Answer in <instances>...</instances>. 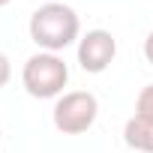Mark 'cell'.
I'll return each instance as SVG.
<instances>
[{"label": "cell", "mask_w": 153, "mask_h": 153, "mask_svg": "<svg viewBox=\"0 0 153 153\" xmlns=\"http://www.w3.org/2000/svg\"><path fill=\"white\" fill-rule=\"evenodd\" d=\"M30 39L42 48V51H51V54H60L63 48H69L81 33V21H78V12L66 3H42L33 15H30Z\"/></svg>", "instance_id": "1"}, {"label": "cell", "mask_w": 153, "mask_h": 153, "mask_svg": "<svg viewBox=\"0 0 153 153\" xmlns=\"http://www.w3.org/2000/svg\"><path fill=\"white\" fill-rule=\"evenodd\" d=\"M66 81H69V66L60 54L51 51H39L27 57L21 69V84L33 99H60Z\"/></svg>", "instance_id": "2"}, {"label": "cell", "mask_w": 153, "mask_h": 153, "mask_svg": "<svg viewBox=\"0 0 153 153\" xmlns=\"http://www.w3.org/2000/svg\"><path fill=\"white\" fill-rule=\"evenodd\" d=\"M96 114H99V102H96L93 93L72 90V93H63L54 102L51 120L63 135H81L96 123Z\"/></svg>", "instance_id": "3"}, {"label": "cell", "mask_w": 153, "mask_h": 153, "mask_svg": "<svg viewBox=\"0 0 153 153\" xmlns=\"http://www.w3.org/2000/svg\"><path fill=\"white\" fill-rule=\"evenodd\" d=\"M114 57H117V39L108 30L96 27V30H87L78 39V66L84 72L99 75L114 63Z\"/></svg>", "instance_id": "4"}, {"label": "cell", "mask_w": 153, "mask_h": 153, "mask_svg": "<svg viewBox=\"0 0 153 153\" xmlns=\"http://www.w3.org/2000/svg\"><path fill=\"white\" fill-rule=\"evenodd\" d=\"M123 141H126V147H132L138 153H153V123L132 114L123 126Z\"/></svg>", "instance_id": "5"}, {"label": "cell", "mask_w": 153, "mask_h": 153, "mask_svg": "<svg viewBox=\"0 0 153 153\" xmlns=\"http://www.w3.org/2000/svg\"><path fill=\"white\" fill-rule=\"evenodd\" d=\"M135 114L153 123V84H147V87L138 93V99H135Z\"/></svg>", "instance_id": "6"}, {"label": "cell", "mask_w": 153, "mask_h": 153, "mask_svg": "<svg viewBox=\"0 0 153 153\" xmlns=\"http://www.w3.org/2000/svg\"><path fill=\"white\" fill-rule=\"evenodd\" d=\"M9 78H12V66H9V57L0 51V90H3L6 84H9Z\"/></svg>", "instance_id": "7"}, {"label": "cell", "mask_w": 153, "mask_h": 153, "mask_svg": "<svg viewBox=\"0 0 153 153\" xmlns=\"http://www.w3.org/2000/svg\"><path fill=\"white\" fill-rule=\"evenodd\" d=\"M144 57H147V63L153 66V30H150L147 39H144Z\"/></svg>", "instance_id": "8"}, {"label": "cell", "mask_w": 153, "mask_h": 153, "mask_svg": "<svg viewBox=\"0 0 153 153\" xmlns=\"http://www.w3.org/2000/svg\"><path fill=\"white\" fill-rule=\"evenodd\" d=\"M12 3V0H0V9H3V6H9Z\"/></svg>", "instance_id": "9"}, {"label": "cell", "mask_w": 153, "mask_h": 153, "mask_svg": "<svg viewBox=\"0 0 153 153\" xmlns=\"http://www.w3.org/2000/svg\"><path fill=\"white\" fill-rule=\"evenodd\" d=\"M0 138H3V129H0Z\"/></svg>", "instance_id": "10"}]
</instances>
